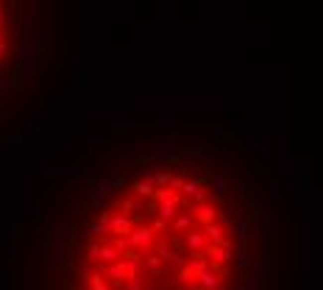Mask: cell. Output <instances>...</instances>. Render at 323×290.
Segmentation results:
<instances>
[{"label": "cell", "mask_w": 323, "mask_h": 290, "mask_svg": "<svg viewBox=\"0 0 323 290\" xmlns=\"http://www.w3.org/2000/svg\"><path fill=\"white\" fill-rule=\"evenodd\" d=\"M25 131H28V134H42V131H45L42 114H34V117H28V126H25Z\"/></svg>", "instance_id": "obj_1"}, {"label": "cell", "mask_w": 323, "mask_h": 290, "mask_svg": "<svg viewBox=\"0 0 323 290\" xmlns=\"http://www.w3.org/2000/svg\"><path fill=\"white\" fill-rule=\"evenodd\" d=\"M6 34V14H3V11H0V36Z\"/></svg>", "instance_id": "obj_3"}, {"label": "cell", "mask_w": 323, "mask_h": 290, "mask_svg": "<svg viewBox=\"0 0 323 290\" xmlns=\"http://www.w3.org/2000/svg\"><path fill=\"white\" fill-rule=\"evenodd\" d=\"M0 142H3V145H17L20 137H17V134H3V137H0Z\"/></svg>", "instance_id": "obj_2"}, {"label": "cell", "mask_w": 323, "mask_h": 290, "mask_svg": "<svg viewBox=\"0 0 323 290\" xmlns=\"http://www.w3.org/2000/svg\"><path fill=\"white\" fill-rule=\"evenodd\" d=\"M0 78H3V56H0Z\"/></svg>", "instance_id": "obj_4"}]
</instances>
